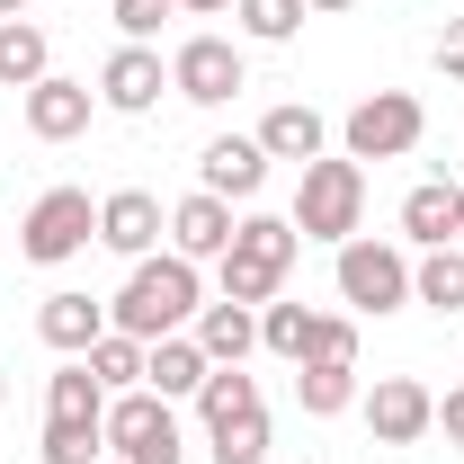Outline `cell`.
I'll return each instance as SVG.
<instances>
[{"mask_svg": "<svg viewBox=\"0 0 464 464\" xmlns=\"http://www.w3.org/2000/svg\"><path fill=\"white\" fill-rule=\"evenodd\" d=\"M206 313V277H197V259H179V250H152V259H134V277L116 286L108 304V331H125V340H170V331H188Z\"/></svg>", "mask_w": 464, "mask_h": 464, "instance_id": "1", "label": "cell"}, {"mask_svg": "<svg viewBox=\"0 0 464 464\" xmlns=\"http://www.w3.org/2000/svg\"><path fill=\"white\" fill-rule=\"evenodd\" d=\"M295 259H304V232L286 224V215H241V232H232V250L215 259V286H224V304H277L295 277Z\"/></svg>", "mask_w": 464, "mask_h": 464, "instance_id": "2", "label": "cell"}, {"mask_svg": "<svg viewBox=\"0 0 464 464\" xmlns=\"http://www.w3.org/2000/svg\"><path fill=\"white\" fill-rule=\"evenodd\" d=\"M99 447H108V384L81 357H63L45 375V464H90Z\"/></svg>", "mask_w": 464, "mask_h": 464, "instance_id": "3", "label": "cell"}, {"mask_svg": "<svg viewBox=\"0 0 464 464\" xmlns=\"http://www.w3.org/2000/svg\"><path fill=\"white\" fill-rule=\"evenodd\" d=\"M304 241H357L366 224V161H348V152H322V161H304V188H295V215H286Z\"/></svg>", "mask_w": 464, "mask_h": 464, "instance_id": "4", "label": "cell"}, {"mask_svg": "<svg viewBox=\"0 0 464 464\" xmlns=\"http://www.w3.org/2000/svg\"><path fill=\"white\" fill-rule=\"evenodd\" d=\"M331 277H340V304H348V313L384 322V313H402V304H411V250H402V241L357 232V241H340Z\"/></svg>", "mask_w": 464, "mask_h": 464, "instance_id": "5", "label": "cell"}, {"mask_svg": "<svg viewBox=\"0 0 464 464\" xmlns=\"http://www.w3.org/2000/svg\"><path fill=\"white\" fill-rule=\"evenodd\" d=\"M420 134H429V108H420L411 90H366V99L340 116V152L348 161H402V152H420Z\"/></svg>", "mask_w": 464, "mask_h": 464, "instance_id": "6", "label": "cell"}, {"mask_svg": "<svg viewBox=\"0 0 464 464\" xmlns=\"http://www.w3.org/2000/svg\"><path fill=\"white\" fill-rule=\"evenodd\" d=\"M90 241H99L90 188H45V197L27 206V224H18V259H27V268H63V259H81Z\"/></svg>", "mask_w": 464, "mask_h": 464, "instance_id": "7", "label": "cell"}, {"mask_svg": "<svg viewBox=\"0 0 464 464\" xmlns=\"http://www.w3.org/2000/svg\"><path fill=\"white\" fill-rule=\"evenodd\" d=\"M108 447L125 464H179L188 456V438H179V411L152 393V384H134V393H108Z\"/></svg>", "mask_w": 464, "mask_h": 464, "instance_id": "8", "label": "cell"}, {"mask_svg": "<svg viewBox=\"0 0 464 464\" xmlns=\"http://www.w3.org/2000/svg\"><path fill=\"white\" fill-rule=\"evenodd\" d=\"M357 411H366V438H375V447H420V438L438 429V393H429L420 375H375V384L357 393Z\"/></svg>", "mask_w": 464, "mask_h": 464, "instance_id": "9", "label": "cell"}, {"mask_svg": "<svg viewBox=\"0 0 464 464\" xmlns=\"http://www.w3.org/2000/svg\"><path fill=\"white\" fill-rule=\"evenodd\" d=\"M170 90L188 99V108H224V99L250 90V63H241L232 36H188V45L170 54Z\"/></svg>", "mask_w": 464, "mask_h": 464, "instance_id": "10", "label": "cell"}, {"mask_svg": "<svg viewBox=\"0 0 464 464\" xmlns=\"http://www.w3.org/2000/svg\"><path fill=\"white\" fill-rule=\"evenodd\" d=\"M18 116H27V134H36V143H72V134H90L99 90H90V81H63V72H45L36 90H18Z\"/></svg>", "mask_w": 464, "mask_h": 464, "instance_id": "11", "label": "cell"}, {"mask_svg": "<svg viewBox=\"0 0 464 464\" xmlns=\"http://www.w3.org/2000/svg\"><path fill=\"white\" fill-rule=\"evenodd\" d=\"M161 232H170V215H161L152 188H116V197H99V241H108L116 259H152Z\"/></svg>", "mask_w": 464, "mask_h": 464, "instance_id": "12", "label": "cell"}, {"mask_svg": "<svg viewBox=\"0 0 464 464\" xmlns=\"http://www.w3.org/2000/svg\"><path fill=\"white\" fill-rule=\"evenodd\" d=\"M161 90H170V63L152 54V45H116L108 72H99V108H116V116H152Z\"/></svg>", "mask_w": 464, "mask_h": 464, "instance_id": "13", "label": "cell"}, {"mask_svg": "<svg viewBox=\"0 0 464 464\" xmlns=\"http://www.w3.org/2000/svg\"><path fill=\"white\" fill-rule=\"evenodd\" d=\"M197 188H206V197H224V206H250V197L268 188V152H259V134H224V143H206Z\"/></svg>", "mask_w": 464, "mask_h": 464, "instance_id": "14", "label": "cell"}, {"mask_svg": "<svg viewBox=\"0 0 464 464\" xmlns=\"http://www.w3.org/2000/svg\"><path fill=\"white\" fill-rule=\"evenodd\" d=\"M232 232H241V215H232L224 197H206V188L170 206V250H179V259H197V268H206V259H224Z\"/></svg>", "mask_w": 464, "mask_h": 464, "instance_id": "15", "label": "cell"}, {"mask_svg": "<svg viewBox=\"0 0 464 464\" xmlns=\"http://www.w3.org/2000/svg\"><path fill=\"white\" fill-rule=\"evenodd\" d=\"M36 340L54 348V357H90V340H108V304L81 286L45 295V313H36Z\"/></svg>", "mask_w": 464, "mask_h": 464, "instance_id": "16", "label": "cell"}, {"mask_svg": "<svg viewBox=\"0 0 464 464\" xmlns=\"http://www.w3.org/2000/svg\"><path fill=\"white\" fill-rule=\"evenodd\" d=\"M259 152H268V161H295V170H304V161H322V152H331L322 108H304V99L268 108V116H259Z\"/></svg>", "mask_w": 464, "mask_h": 464, "instance_id": "17", "label": "cell"}, {"mask_svg": "<svg viewBox=\"0 0 464 464\" xmlns=\"http://www.w3.org/2000/svg\"><path fill=\"white\" fill-rule=\"evenodd\" d=\"M188 340L206 348V366H241V357L259 348V313H250V304H224V295H215V304H206V313L188 322Z\"/></svg>", "mask_w": 464, "mask_h": 464, "instance_id": "18", "label": "cell"}, {"mask_svg": "<svg viewBox=\"0 0 464 464\" xmlns=\"http://www.w3.org/2000/svg\"><path fill=\"white\" fill-rule=\"evenodd\" d=\"M143 384H152L161 402H197V384H206V348L188 340V331L152 340V348H143Z\"/></svg>", "mask_w": 464, "mask_h": 464, "instance_id": "19", "label": "cell"}, {"mask_svg": "<svg viewBox=\"0 0 464 464\" xmlns=\"http://www.w3.org/2000/svg\"><path fill=\"white\" fill-rule=\"evenodd\" d=\"M54 72V36L36 18H0V90H36Z\"/></svg>", "mask_w": 464, "mask_h": 464, "instance_id": "20", "label": "cell"}, {"mask_svg": "<svg viewBox=\"0 0 464 464\" xmlns=\"http://www.w3.org/2000/svg\"><path fill=\"white\" fill-rule=\"evenodd\" d=\"M295 402H304V420H340V411L357 402V366H348V357H313V366H295Z\"/></svg>", "mask_w": 464, "mask_h": 464, "instance_id": "21", "label": "cell"}, {"mask_svg": "<svg viewBox=\"0 0 464 464\" xmlns=\"http://www.w3.org/2000/svg\"><path fill=\"white\" fill-rule=\"evenodd\" d=\"M411 304H429V313H464V250H456V241H438V250L411 259Z\"/></svg>", "mask_w": 464, "mask_h": 464, "instance_id": "22", "label": "cell"}, {"mask_svg": "<svg viewBox=\"0 0 464 464\" xmlns=\"http://www.w3.org/2000/svg\"><path fill=\"white\" fill-rule=\"evenodd\" d=\"M402 241H420V250L456 241V188H447V179H420L402 197Z\"/></svg>", "mask_w": 464, "mask_h": 464, "instance_id": "23", "label": "cell"}, {"mask_svg": "<svg viewBox=\"0 0 464 464\" xmlns=\"http://www.w3.org/2000/svg\"><path fill=\"white\" fill-rule=\"evenodd\" d=\"M268 438H277V429H268V402H259V411L215 420V429H206V456L215 464H268Z\"/></svg>", "mask_w": 464, "mask_h": 464, "instance_id": "24", "label": "cell"}, {"mask_svg": "<svg viewBox=\"0 0 464 464\" xmlns=\"http://www.w3.org/2000/svg\"><path fill=\"white\" fill-rule=\"evenodd\" d=\"M313 331H322L313 304H259V348H268V357L304 366V357H313Z\"/></svg>", "mask_w": 464, "mask_h": 464, "instance_id": "25", "label": "cell"}, {"mask_svg": "<svg viewBox=\"0 0 464 464\" xmlns=\"http://www.w3.org/2000/svg\"><path fill=\"white\" fill-rule=\"evenodd\" d=\"M232 18H241V36H250V45H295L313 9H304V0H232Z\"/></svg>", "mask_w": 464, "mask_h": 464, "instance_id": "26", "label": "cell"}, {"mask_svg": "<svg viewBox=\"0 0 464 464\" xmlns=\"http://www.w3.org/2000/svg\"><path fill=\"white\" fill-rule=\"evenodd\" d=\"M232 411H259V375H241V366H206V384H197V420L215 429Z\"/></svg>", "mask_w": 464, "mask_h": 464, "instance_id": "27", "label": "cell"}, {"mask_svg": "<svg viewBox=\"0 0 464 464\" xmlns=\"http://www.w3.org/2000/svg\"><path fill=\"white\" fill-rule=\"evenodd\" d=\"M108 393H134L143 384V340H125V331H108V340H90V357H81Z\"/></svg>", "mask_w": 464, "mask_h": 464, "instance_id": "28", "label": "cell"}, {"mask_svg": "<svg viewBox=\"0 0 464 464\" xmlns=\"http://www.w3.org/2000/svg\"><path fill=\"white\" fill-rule=\"evenodd\" d=\"M108 18H116V36H125V45H152L170 9H161V0H108Z\"/></svg>", "mask_w": 464, "mask_h": 464, "instance_id": "29", "label": "cell"}, {"mask_svg": "<svg viewBox=\"0 0 464 464\" xmlns=\"http://www.w3.org/2000/svg\"><path fill=\"white\" fill-rule=\"evenodd\" d=\"M313 357H348V366H357V322H348V313H322V331H313ZM313 357H304V366H313Z\"/></svg>", "mask_w": 464, "mask_h": 464, "instance_id": "30", "label": "cell"}, {"mask_svg": "<svg viewBox=\"0 0 464 464\" xmlns=\"http://www.w3.org/2000/svg\"><path fill=\"white\" fill-rule=\"evenodd\" d=\"M438 72H447V81H464V18H447V27H438Z\"/></svg>", "mask_w": 464, "mask_h": 464, "instance_id": "31", "label": "cell"}, {"mask_svg": "<svg viewBox=\"0 0 464 464\" xmlns=\"http://www.w3.org/2000/svg\"><path fill=\"white\" fill-rule=\"evenodd\" d=\"M438 429H447V447H464V384H447V402H438Z\"/></svg>", "mask_w": 464, "mask_h": 464, "instance_id": "32", "label": "cell"}, {"mask_svg": "<svg viewBox=\"0 0 464 464\" xmlns=\"http://www.w3.org/2000/svg\"><path fill=\"white\" fill-rule=\"evenodd\" d=\"M161 9H188V18H215V9H232V0H161Z\"/></svg>", "mask_w": 464, "mask_h": 464, "instance_id": "33", "label": "cell"}, {"mask_svg": "<svg viewBox=\"0 0 464 464\" xmlns=\"http://www.w3.org/2000/svg\"><path fill=\"white\" fill-rule=\"evenodd\" d=\"M304 9H313V18H340V9H357V0H304Z\"/></svg>", "mask_w": 464, "mask_h": 464, "instance_id": "34", "label": "cell"}, {"mask_svg": "<svg viewBox=\"0 0 464 464\" xmlns=\"http://www.w3.org/2000/svg\"><path fill=\"white\" fill-rule=\"evenodd\" d=\"M456 241H464V179H456Z\"/></svg>", "mask_w": 464, "mask_h": 464, "instance_id": "35", "label": "cell"}, {"mask_svg": "<svg viewBox=\"0 0 464 464\" xmlns=\"http://www.w3.org/2000/svg\"><path fill=\"white\" fill-rule=\"evenodd\" d=\"M0 18H27V0H0Z\"/></svg>", "mask_w": 464, "mask_h": 464, "instance_id": "36", "label": "cell"}, {"mask_svg": "<svg viewBox=\"0 0 464 464\" xmlns=\"http://www.w3.org/2000/svg\"><path fill=\"white\" fill-rule=\"evenodd\" d=\"M0 411H9V375H0Z\"/></svg>", "mask_w": 464, "mask_h": 464, "instance_id": "37", "label": "cell"}]
</instances>
